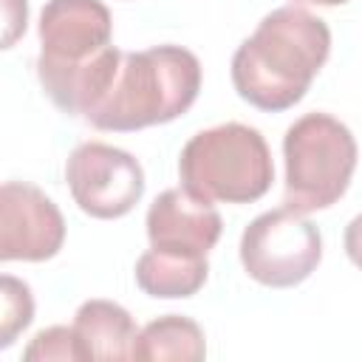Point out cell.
<instances>
[{"mask_svg":"<svg viewBox=\"0 0 362 362\" xmlns=\"http://www.w3.org/2000/svg\"><path fill=\"white\" fill-rule=\"evenodd\" d=\"M34 320V297L28 283L3 274L0 277V348L14 345V339Z\"/></svg>","mask_w":362,"mask_h":362,"instance_id":"cell-13","label":"cell"},{"mask_svg":"<svg viewBox=\"0 0 362 362\" xmlns=\"http://www.w3.org/2000/svg\"><path fill=\"white\" fill-rule=\"evenodd\" d=\"M206 356V339L195 320L181 314H164L147 322L139 331L133 359L156 362V359H178V362H198Z\"/></svg>","mask_w":362,"mask_h":362,"instance_id":"cell-12","label":"cell"},{"mask_svg":"<svg viewBox=\"0 0 362 362\" xmlns=\"http://www.w3.org/2000/svg\"><path fill=\"white\" fill-rule=\"evenodd\" d=\"M113 37V20L102 0H48L40 14L37 76L79 71L93 62Z\"/></svg>","mask_w":362,"mask_h":362,"instance_id":"cell-7","label":"cell"},{"mask_svg":"<svg viewBox=\"0 0 362 362\" xmlns=\"http://www.w3.org/2000/svg\"><path fill=\"white\" fill-rule=\"evenodd\" d=\"M342 243H345V255H348V260H351L356 269H362V212H359L356 218H351V223L345 226V238H342Z\"/></svg>","mask_w":362,"mask_h":362,"instance_id":"cell-16","label":"cell"},{"mask_svg":"<svg viewBox=\"0 0 362 362\" xmlns=\"http://www.w3.org/2000/svg\"><path fill=\"white\" fill-rule=\"evenodd\" d=\"M65 243L57 204L34 184L6 181L0 189V260H51Z\"/></svg>","mask_w":362,"mask_h":362,"instance_id":"cell-8","label":"cell"},{"mask_svg":"<svg viewBox=\"0 0 362 362\" xmlns=\"http://www.w3.org/2000/svg\"><path fill=\"white\" fill-rule=\"evenodd\" d=\"M25 362H85V348L74 331V325H51L34 334V339L23 351Z\"/></svg>","mask_w":362,"mask_h":362,"instance_id":"cell-14","label":"cell"},{"mask_svg":"<svg viewBox=\"0 0 362 362\" xmlns=\"http://www.w3.org/2000/svg\"><path fill=\"white\" fill-rule=\"evenodd\" d=\"M356 139L331 113H305L283 136V204L308 215L337 204L356 170Z\"/></svg>","mask_w":362,"mask_h":362,"instance_id":"cell-4","label":"cell"},{"mask_svg":"<svg viewBox=\"0 0 362 362\" xmlns=\"http://www.w3.org/2000/svg\"><path fill=\"white\" fill-rule=\"evenodd\" d=\"M144 226L150 249L187 257H206L221 238L223 221L212 201L195 198L184 187H173L150 204Z\"/></svg>","mask_w":362,"mask_h":362,"instance_id":"cell-9","label":"cell"},{"mask_svg":"<svg viewBox=\"0 0 362 362\" xmlns=\"http://www.w3.org/2000/svg\"><path fill=\"white\" fill-rule=\"evenodd\" d=\"M74 204L99 221L127 215L144 195V170L127 150L105 141H82L65 161Z\"/></svg>","mask_w":362,"mask_h":362,"instance_id":"cell-6","label":"cell"},{"mask_svg":"<svg viewBox=\"0 0 362 362\" xmlns=\"http://www.w3.org/2000/svg\"><path fill=\"white\" fill-rule=\"evenodd\" d=\"M74 331L88 359H133L139 328L113 300H85L74 314Z\"/></svg>","mask_w":362,"mask_h":362,"instance_id":"cell-10","label":"cell"},{"mask_svg":"<svg viewBox=\"0 0 362 362\" xmlns=\"http://www.w3.org/2000/svg\"><path fill=\"white\" fill-rule=\"evenodd\" d=\"M328 54L331 31L325 20L300 6H280L238 45L232 85L240 99L260 110H288L305 96Z\"/></svg>","mask_w":362,"mask_h":362,"instance_id":"cell-1","label":"cell"},{"mask_svg":"<svg viewBox=\"0 0 362 362\" xmlns=\"http://www.w3.org/2000/svg\"><path fill=\"white\" fill-rule=\"evenodd\" d=\"M6 11V34H3V48H11L20 34H25L28 23V3L25 0H3Z\"/></svg>","mask_w":362,"mask_h":362,"instance_id":"cell-15","label":"cell"},{"mask_svg":"<svg viewBox=\"0 0 362 362\" xmlns=\"http://www.w3.org/2000/svg\"><path fill=\"white\" fill-rule=\"evenodd\" d=\"M320 260V229L291 206L257 215L240 235V263L246 274L269 288L300 286L311 277Z\"/></svg>","mask_w":362,"mask_h":362,"instance_id":"cell-5","label":"cell"},{"mask_svg":"<svg viewBox=\"0 0 362 362\" xmlns=\"http://www.w3.org/2000/svg\"><path fill=\"white\" fill-rule=\"evenodd\" d=\"M209 274L206 257H187L173 252L147 249L136 260V283L144 294L156 300H178L192 297Z\"/></svg>","mask_w":362,"mask_h":362,"instance_id":"cell-11","label":"cell"},{"mask_svg":"<svg viewBox=\"0 0 362 362\" xmlns=\"http://www.w3.org/2000/svg\"><path fill=\"white\" fill-rule=\"evenodd\" d=\"M201 90V62L181 45H153L122 57V65L85 116L96 130L130 133L178 119L192 107Z\"/></svg>","mask_w":362,"mask_h":362,"instance_id":"cell-2","label":"cell"},{"mask_svg":"<svg viewBox=\"0 0 362 362\" xmlns=\"http://www.w3.org/2000/svg\"><path fill=\"white\" fill-rule=\"evenodd\" d=\"M297 3H311V6H342L348 0H297Z\"/></svg>","mask_w":362,"mask_h":362,"instance_id":"cell-17","label":"cell"},{"mask_svg":"<svg viewBox=\"0 0 362 362\" xmlns=\"http://www.w3.org/2000/svg\"><path fill=\"white\" fill-rule=\"evenodd\" d=\"M181 187L204 201L252 204L274 181V164L257 127L226 122L195 133L178 158Z\"/></svg>","mask_w":362,"mask_h":362,"instance_id":"cell-3","label":"cell"}]
</instances>
